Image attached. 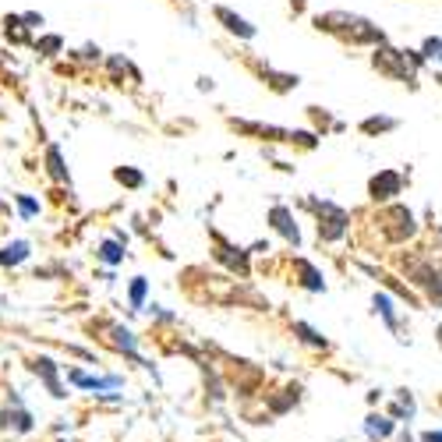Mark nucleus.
<instances>
[{"label":"nucleus","instance_id":"27","mask_svg":"<svg viewBox=\"0 0 442 442\" xmlns=\"http://www.w3.org/2000/svg\"><path fill=\"white\" fill-rule=\"evenodd\" d=\"M11 421H15V428H22V432H29V428H32V418H29L25 411H15V414L8 411V414H4V425H11Z\"/></svg>","mask_w":442,"mask_h":442},{"label":"nucleus","instance_id":"2","mask_svg":"<svg viewBox=\"0 0 442 442\" xmlns=\"http://www.w3.org/2000/svg\"><path fill=\"white\" fill-rule=\"evenodd\" d=\"M371 68L378 71V75H385V78H393V82H404V85H418V71L425 68V57L418 50H397V46H390V43H382V46H375V53H371Z\"/></svg>","mask_w":442,"mask_h":442},{"label":"nucleus","instance_id":"30","mask_svg":"<svg viewBox=\"0 0 442 442\" xmlns=\"http://www.w3.org/2000/svg\"><path fill=\"white\" fill-rule=\"evenodd\" d=\"M99 53H103L99 46H85V50H82V57H85V61H99Z\"/></svg>","mask_w":442,"mask_h":442},{"label":"nucleus","instance_id":"24","mask_svg":"<svg viewBox=\"0 0 442 442\" xmlns=\"http://www.w3.org/2000/svg\"><path fill=\"white\" fill-rule=\"evenodd\" d=\"M128 297H131V308H142L145 304V276H135V280H131Z\"/></svg>","mask_w":442,"mask_h":442},{"label":"nucleus","instance_id":"9","mask_svg":"<svg viewBox=\"0 0 442 442\" xmlns=\"http://www.w3.org/2000/svg\"><path fill=\"white\" fill-rule=\"evenodd\" d=\"M212 18L223 25L230 36H237V39H255V32H258L244 15H237V11H230V8H223V4H216V8H212Z\"/></svg>","mask_w":442,"mask_h":442},{"label":"nucleus","instance_id":"20","mask_svg":"<svg viewBox=\"0 0 442 442\" xmlns=\"http://www.w3.org/2000/svg\"><path fill=\"white\" fill-rule=\"evenodd\" d=\"M61 50H64V39L61 36H39L36 39V53H43V57H57Z\"/></svg>","mask_w":442,"mask_h":442},{"label":"nucleus","instance_id":"16","mask_svg":"<svg viewBox=\"0 0 442 442\" xmlns=\"http://www.w3.org/2000/svg\"><path fill=\"white\" fill-rule=\"evenodd\" d=\"M397 124H400L397 117H364L361 121V131L364 135H385V131H393Z\"/></svg>","mask_w":442,"mask_h":442},{"label":"nucleus","instance_id":"8","mask_svg":"<svg viewBox=\"0 0 442 442\" xmlns=\"http://www.w3.org/2000/svg\"><path fill=\"white\" fill-rule=\"evenodd\" d=\"M411 280L425 287L435 304H442V269H432L428 262H411Z\"/></svg>","mask_w":442,"mask_h":442},{"label":"nucleus","instance_id":"26","mask_svg":"<svg viewBox=\"0 0 442 442\" xmlns=\"http://www.w3.org/2000/svg\"><path fill=\"white\" fill-rule=\"evenodd\" d=\"M15 202H18V212H22L25 219H32V216H39V202H36L32 195H15Z\"/></svg>","mask_w":442,"mask_h":442},{"label":"nucleus","instance_id":"15","mask_svg":"<svg viewBox=\"0 0 442 442\" xmlns=\"http://www.w3.org/2000/svg\"><path fill=\"white\" fill-rule=\"evenodd\" d=\"M99 262H106V265H117V262H124V244L121 241H114V237H110V241H103L99 244Z\"/></svg>","mask_w":442,"mask_h":442},{"label":"nucleus","instance_id":"17","mask_svg":"<svg viewBox=\"0 0 442 442\" xmlns=\"http://www.w3.org/2000/svg\"><path fill=\"white\" fill-rule=\"evenodd\" d=\"M29 258V244L25 241H11L4 251H0V265H18Z\"/></svg>","mask_w":442,"mask_h":442},{"label":"nucleus","instance_id":"14","mask_svg":"<svg viewBox=\"0 0 442 442\" xmlns=\"http://www.w3.org/2000/svg\"><path fill=\"white\" fill-rule=\"evenodd\" d=\"M32 371H36V375H43V382L50 385V393H53V397H64V393H61V382H57V368H53V361H50V358H39V361L32 364Z\"/></svg>","mask_w":442,"mask_h":442},{"label":"nucleus","instance_id":"13","mask_svg":"<svg viewBox=\"0 0 442 442\" xmlns=\"http://www.w3.org/2000/svg\"><path fill=\"white\" fill-rule=\"evenodd\" d=\"M294 269H297V276H301V287H304V290H315V294H322V290H325V280H322V272H318L311 262L297 258V262H294Z\"/></svg>","mask_w":442,"mask_h":442},{"label":"nucleus","instance_id":"22","mask_svg":"<svg viewBox=\"0 0 442 442\" xmlns=\"http://www.w3.org/2000/svg\"><path fill=\"white\" fill-rule=\"evenodd\" d=\"M375 311L385 318V325H390V329H397V311H393V301H390V294H375Z\"/></svg>","mask_w":442,"mask_h":442},{"label":"nucleus","instance_id":"12","mask_svg":"<svg viewBox=\"0 0 442 442\" xmlns=\"http://www.w3.org/2000/svg\"><path fill=\"white\" fill-rule=\"evenodd\" d=\"M262 82H265L272 92H294V89L301 85V78H297V75H290V71H272L269 64L262 68Z\"/></svg>","mask_w":442,"mask_h":442},{"label":"nucleus","instance_id":"29","mask_svg":"<svg viewBox=\"0 0 442 442\" xmlns=\"http://www.w3.org/2000/svg\"><path fill=\"white\" fill-rule=\"evenodd\" d=\"M22 22H25V29H39L46 18H43V15H36V11H25V15H22Z\"/></svg>","mask_w":442,"mask_h":442},{"label":"nucleus","instance_id":"7","mask_svg":"<svg viewBox=\"0 0 442 442\" xmlns=\"http://www.w3.org/2000/svg\"><path fill=\"white\" fill-rule=\"evenodd\" d=\"M269 227L280 234L287 244H294V248L301 244V227H297V219H294V212L287 205H272L269 209Z\"/></svg>","mask_w":442,"mask_h":442},{"label":"nucleus","instance_id":"21","mask_svg":"<svg viewBox=\"0 0 442 442\" xmlns=\"http://www.w3.org/2000/svg\"><path fill=\"white\" fill-rule=\"evenodd\" d=\"M4 32H8V39H15V43H25V39H29V29H25L22 15H8V18H4Z\"/></svg>","mask_w":442,"mask_h":442},{"label":"nucleus","instance_id":"3","mask_svg":"<svg viewBox=\"0 0 442 442\" xmlns=\"http://www.w3.org/2000/svg\"><path fill=\"white\" fill-rule=\"evenodd\" d=\"M311 209H315V216H318V237H322V241H340V237L347 234V227H351V212H347L344 205L311 198Z\"/></svg>","mask_w":442,"mask_h":442},{"label":"nucleus","instance_id":"11","mask_svg":"<svg viewBox=\"0 0 442 442\" xmlns=\"http://www.w3.org/2000/svg\"><path fill=\"white\" fill-rule=\"evenodd\" d=\"M216 258H219V262H227L230 269H237L241 276L248 272V251H241V248H230L223 237H216Z\"/></svg>","mask_w":442,"mask_h":442},{"label":"nucleus","instance_id":"5","mask_svg":"<svg viewBox=\"0 0 442 442\" xmlns=\"http://www.w3.org/2000/svg\"><path fill=\"white\" fill-rule=\"evenodd\" d=\"M378 223H382V234L390 237V241H407V237H414V230H418V219H414V212H411L407 205H390V209H382Z\"/></svg>","mask_w":442,"mask_h":442},{"label":"nucleus","instance_id":"6","mask_svg":"<svg viewBox=\"0 0 442 442\" xmlns=\"http://www.w3.org/2000/svg\"><path fill=\"white\" fill-rule=\"evenodd\" d=\"M400 191H404V174H400V170H378V174L368 181L371 202H393Z\"/></svg>","mask_w":442,"mask_h":442},{"label":"nucleus","instance_id":"4","mask_svg":"<svg viewBox=\"0 0 442 442\" xmlns=\"http://www.w3.org/2000/svg\"><path fill=\"white\" fill-rule=\"evenodd\" d=\"M237 131L244 135H258L269 142H287V145H301V149H315L318 145V131H287V128H269V124H248V121H230Z\"/></svg>","mask_w":442,"mask_h":442},{"label":"nucleus","instance_id":"10","mask_svg":"<svg viewBox=\"0 0 442 442\" xmlns=\"http://www.w3.org/2000/svg\"><path fill=\"white\" fill-rule=\"evenodd\" d=\"M43 163H46V174H50L53 181H57V184H71V170L64 167V152H61L57 145H46Z\"/></svg>","mask_w":442,"mask_h":442},{"label":"nucleus","instance_id":"32","mask_svg":"<svg viewBox=\"0 0 442 442\" xmlns=\"http://www.w3.org/2000/svg\"><path fill=\"white\" fill-rule=\"evenodd\" d=\"M421 442H442V432H425V439Z\"/></svg>","mask_w":442,"mask_h":442},{"label":"nucleus","instance_id":"23","mask_svg":"<svg viewBox=\"0 0 442 442\" xmlns=\"http://www.w3.org/2000/svg\"><path fill=\"white\" fill-rule=\"evenodd\" d=\"M294 333L304 340V344H311V347H325V337H318L311 325H304V322H294Z\"/></svg>","mask_w":442,"mask_h":442},{"label":"nucleus","instance_id":"25","mask_svg":"<svg viewBox=\"0 0 442 442\" xmlns=\"http://www.w3.org/2000/svg\"><path fill=\"white\" fill-rule=\"evenodd\" d=\"M110 333H114V344H117L121 351H128V354H135V337L128 333V329H121V325H114V329H110Z\"/></svg>","mask_w":442,"mask_h":442},{"label":"nucleus","instance_id":"19","mask_svg":"<svg viewBox=\"0 0 442 442\" xmlns=\"http://www.w3.org/2000/svg\"><path fill=\"white\" fill-rule=\"evenodd\" d=\"M421 57H425V64L428 61H435V64H442V36H428L425 43H421Z\"/></svg>","mask_w":442,"mask_h":442},{"label":"nucleus","instance_id":"28","mask_svg":"<svg viewBox=\"0 0 442 442\" xmlns=\"http://www.w3.org/2000/svg\"><path fill=\"white\" fill-rule=\"evenodd\" d=\"M368 432L382 439V435H390V432H393V425L385 421V418H368Z\"/></svg>","mask_w":442,"mask_h":442},{"label":"nucleus","instance_id":"1","mask_svg":"<svg viewBox=\"0 0 442 442\" xmlns=\"http://www.w3.org/2000/svg\"><path fill=\"white\" fill-rule=\"evenodd\" d=\"M315 29L325 32V36H337L340 43H351V46H382L385 43V32L361 18V15H351V11H325V15H315Z\"/></svg>","mask_w":442,"mask_h":442},{"label":"nucleus","instance_id":"18","mask_svg":"<svg viewBox=\"0 0 442 442\" xmlns=\"http://www.w3.org/2000/svg\"><path fill=\"white\" fill-rule=\"evenodd\" d=\"M114 181L124 184V188H142V184H145V174L135 170V167H117V170H114Z\"/></svg>","mask_w":442,"mask_h":442},{"label":"nucleus","instance_id":"31","mask_svg":"<svg viewBox=\"0 0 442 442\" xmlns=\"http://www.w3.org/2000/svg\"><path fill=\"white\" fill-rule=\"evenodd\" d=\"M304 8H308V0H290V11H294V15H301Z\"/></svg>","mask_w":442,"mask_h":442}]
</instances>
